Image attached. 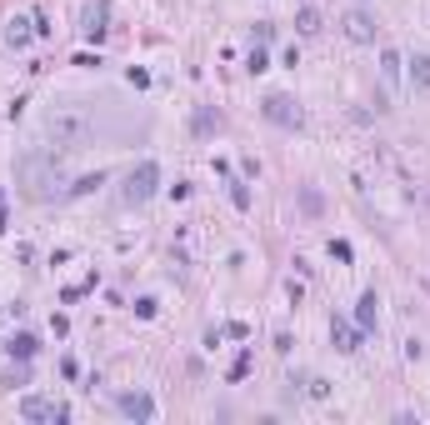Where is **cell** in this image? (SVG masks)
<instances>
[{
    "label": "cell",
    "mask_w": 430,
    "mask_h": 425,
    "mask_svg": "<svg viewBox=\"0 0 430 425\" xmlns=\"http://www.w3.org/2000/svg\"><path fill=\"white\" fill-rule=\"evenodd\" d=\"M120 410L131 415V420H156V400H150L145 390H125L120 395Z\"/></svg>",
    "instance_id": "cell-8"
},
{
    "label": "cell",
    "mask_w": 430,
    "mask_h": 425,
    "mask_svg": "<svg viewBox=\"0 0 430 425\" xmlns=\"http://www.w3.org/2000/svg\"><path fill=\"white\" fill-rule=\"evenodd\" d=\"M270 35H275V26H270V20H255V46H265Z\"/></svg>",
    "instance_id": "cell-21"
},
{
    "label": "cell",
    "mask_w": 430,
    "mask_h": 425,
    "mask_svg": "<svg viewBox=\"0 0 430 425\" xmlns=\"http://www.w3.org/2000/svg\"><path fill=\"white\" fill-rule=\"evenodd\" d=\"M355 325H360V330H375V325H380V295H375V290L360 295V305H355Z\"/></svg>",
    "instance_id": "cell-9"
},
{
    "label": "cell",
    "mask_w": 430,
    "mask_h": 425,
    "mask_svg": "<svg viewBox=\"0 0 430 425\" xmlns=\"http://www.w3.org/2000/svg\"><path fill=\"white\" fill-rule=\"evenodd\" d=\"M330 255H335V261H340V265H350V255H355V250H350L346 240H330Z\"/></svg>",
    "instance_id": "cell-20"
},
{
    "label": "cell",
    "mask_w": 430,
    "mask_h": 425,
    "mask_svg": "<svg viewBox=\"0 0 430 425\" xmlns=\"http://www.w3.org/2000/svg\"><path fill=\"white\" fill-rule=\"evenodd\" d=\"M125 80H131V85H135V91H145V85H150V75H145V70H135V66H131V70H125Z\"/></svg>",
    "instance_id": "cell-23"
},
{
    "label": "cell",
    "mask_w": 430,
    "mask_h": 425,
    "mask_svg": "<svg viewBox=\"0 0 430 425\" xmlns=\"http://www.w3.org/2000/svg\"><path fill=\"white\" fill-rule=\"evenodd\" d=\"M295 30H300V35H315V30H320V10H315V6H306V10L295 15Z\"/></svg>",
    "instance_id": "cell-14"
},
{
    "label": "cell",
    "mask_w": 430,
    "mask_h": 425,
    "mask_svg": "<svg viewBox=\"0 0 430 425\" xmlns=\"http://www.w3.org/2000/svg\"><path fill=\"white\" fill-rule=\"evenodd\" d=\"M35 350H40V340H35V335H26V330L6 340V355H10V360H30Z\"/></svg>",
    "instance_id": "cell-11"
},
{
    "label": "cell",
    "mask_w": 430,
    "mask_h": 425,
    "mask_svg": "<svg viewBox=\"0 0 430 425\" xmlns=\"http://www.w3.org/2000/svg\"><path fill=\"white\" fill-rule=\"evenodd\" d=\"M80 30H85V40H105V30H111V0H91L80 10Z\"/></svg>",
    "instance_id": "cell-5"
},
{
    "label": "cell",
    "mask_w": 430,
    "mask_h": 425,
    "mask_svg": "<svg viewBox=\"0 0 430 425\" xmlns=\"http://www.w3.org/2000/svg\"><path fill=\"white\" fill-rule=\"evenodd\" d=\"M156 190H160V165H156V160H140L131 176H125L120 200H125V205H145L150 196H156Z\"/></svg>",
    "instance_id": "cell-3"
},
{
    "label": "cell",
    "mask_w": 430,
    "mask_h": 425,
    "mask_svg": "<svg viewBox=\"0 0 430 425\" xmlns=\"http://www.w3.org/2000/svg\"><path fill=\"white\" fill-rule=\"evenodd\" d=\"M35 35V20H26V15H15L10 20V26H6V40H10V46L20 50V46H26V40Z\"/></svg>",
    "instance_id": "cell-12"
},
{
    "label": "cell",
    "mask_w": 430,
    "mask_h": 425,
    "mask_svg": "<svg viewBox=\"0 0 430 425\" xmlns=\"http://www.w3.org/2000/svg\"><path fill=\"white\" fill-rule=\"evenodd\" d=\"M20 190H26L30 200H50L66 190V176H60V155L55 151H30L20 160Z\"/></svg>",
    "instance_id": "cell-1"
},
{
    "label": "cell",
    "mask_w": 430,
    "mask_h": 425,
    "mask_svg": "<svg viewBox=\"0 0 430 425\" xmlns=\"http://www.w3.org/2000/svg\"><path fill=\"white\" fill-rule=\"evenodd\" d=\"M135 315H140V321H156V301H150V295H145V301H135Z\"/></svg>",
    "instance_id": "cell-22"
},
{
    "label": "cell",
    "mask_w": 430,
    "mask_h": 425,
    "mask_svg": "<svg viewBox=\"0 0 430 425\" xmlns=\"http://www.w3.org/2000/svg\"><path fill=\"white\" fill-rule=\"evenodd\" d=\"M91 135H95V120H91V111H85L80 100H71V105H55L50 111V151H80V145H91Z\"/></svg>",
    "instance_id": "cell-2"
},
{
    "label": "cell",
    "mask_w": 430,
    "mask_h": 425,
    "mask_svg": "<svg viewBox=\"0 0 430 425\" xmlns=\"http://www.w3.org/2000/svg\"><path fill=\"white\" fill-rule=\"evenodd\" d=\"M20 415H26V420H50V425L71 420V410L60 406V400H46V395H26V400H20Z\"/></svg>",
    "instance_id": "cell-4"
},
{
    "label": "cell",
    "mask_w": 430,
    "mask_h": 425,
    "mask_svg": "<svg viewBox=\"0 0 430 425\" xmlns=\"http://www.w3.org/2000/svg\"><path fill=\"white\" fill-rule=\"evenodd\" d=\"M360 325H350V321H340V315H335V321H330V346L340 350V355H355L360 350Z\"/></svg>",
    "instance_id": "cell-7"
},
{
    "label": "cell",
    "mask_w": 430,
    "mask_h": 425,
    "mask_svg": "<svg viewBox=\"0 0 430 425\" xmlns=\"http://www.w3.org/2000/svg\"><path fill=\"white\" fill-rule=\"evenodd\" d=\"M340 26H346V35L355 40V46H365V40H375V26H371V15H365V10H350L346 20H340Z\"/></svg>",
    "instance_id": "cell-10"
},
{
    "label": "cell",
    "mask_w": 430,
    "mask_h": 425,
    "mask_svg": "<svg viewBox=\"0 0 430 425\" xmlns=\"http://www.w3.org/2000/svg\"><path fill=\"white\" fill-rule=\"evenodd\" d=\"M265 66H270V55H265V46H255V50H250V60H245V70H250V75H261Z\"/></svg>",
    "instance_id": "cell-18"
},
{
    "label": "cell",
    "mask_w": 430,
    "mask_h": 425,
    "mask_svg": "<svg viewBox=\"0 0 430 425\" xmlns=\"http://www.w3.org/2000/svg\"><path fill=\"white\" fill-rule=\"evenodd\" d=\"M411 80L420 85V91H430V55H415L411 60Z\"/></svg>",
    "instance_id": "cell-15"
},
{
    "label": "cell",
    "mask_w": 430,
    "mask_h": 425,
    "mask_svg": "<svg viewBox=\"0 0 430 425\" xmlns=\"http://www.w3.org/2000/svg\"><path fill=\"white\" fill-rule=\"evenodd\" d=\"M261 115H265V120H275V125H286V131H295V125H300V105H295L290 95H265Z\"/></svg>",
    "instance_id": "cell-6"
},
{
    "label": "cell",
    "mask_w": 430,
    "mask_h": 425,
    "mask_svg": "<svg viewBox=\"0 0 430 425\" xmlns=\"http://www.w3.org/2000/svg\"><path fill=\"white\" fill-rule=\"evenodd\" d=\"M0 236H6V196H0Z\"/></svg>",
    "instance_id": "cell-25"
},
{
    "label": "cell",
    "mask_w": 430,
    "mask_h": 425,
    "mask_svg": "<svg viewBox=\"0 0 430 425\" xmlns=\"http://www.w3.org/2000/svg\"><path fill=\"white\" fill-rule=\"evenodd\" d=\"M30 20H35V35H50V30H55V26H50V20H46V10H35Z\"/></svg>",
    "instance_id": "cell-24"
},
{
    "label": "cell",
    "mask_w": 430,
    "mask_h": 425,
    "mask_svg": "<svg viewBox=\"0 0 430 425\" xmlns=\"http://www.w3.org/2000/svg\"><path fill=\"white\" fill-rule=\"evenodd\" d=\"M250 360H255L250 350H241V355H235V366H230V380H245V375H250Z\"/></svg>",
    "instance_id": "cell-19"
},
{
    "label": "cell",
    "mask_w": 430,
    "mask_h": 425,
    "mask_svg": "<svg viewBox=\"0 0 430 425\" xmlns=\"http://www.w3.org/2000/svg\"><path fill=\"white\" fill-rule=\"evenodd\" d=\"M230 205L235 210H250V185L245 180H230Z\"/></svg>",
    "instance_id": "cell-16"
},
{
    "label": "cell",
    "mask_w": 430,
    "mask_h": 425,
    "mask_svg": "<svg viewBox=\"0 0 430 425\" xmlns=\"http://www.w3.org/2000/svg\"><path fill=\"white\" fill-rule=\"evenodd\" d=\"M210 131H215V111L200 105V111H196V135H210Z\"/></svg>",
    "instance_id": "cell-17"
},
{
    "label": "cell",
    "mask_w": 430,
    "mask_h": 425,
    "mask_svg": "<svg viewBox=\"0 0 430 425\" xmlns=\"http://www.w3.org/2000/svg\"><path fill=\"white\" fill-rule=\"evenodd\" d=\"M400 66H405L400 50H380V75H385V85H395V80H400Z\"/></svg>",
    "instance_id": "cell-13"
}]
</instances>
